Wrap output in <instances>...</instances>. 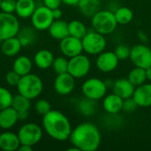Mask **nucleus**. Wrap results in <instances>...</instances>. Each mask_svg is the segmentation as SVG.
Listing matches in <instances>:
<instances>
[{
  "instance_id": "b1692460",
  "label": "nucleus",
  "mask_w": 151,
  "mask_h": 151,
  "mask_svg": "<svg viewBox=\"0 0 151 151\" xmlns=\"http://www.w3.org/2000/svg\"><path fill=\"white\" fill-rule=\"evenodd\" d=\"M33 63L29 57L21 55L16 58L12 65V70L19 73L20 76H24L29 73L32 70Z\"/></svg>"
},
{
  "instance_id": "a18cd8bd",
  "label": "nucleus",
  "mask_w": 151,
  "mask_h": 151,
  "mask_svg": "<svg viewBox=\"0 0 151 151\" xmlns=\"http://www.w3.org/2000/svg\"><path fill=\"white\" fill-rule=\"evenodd\" d=\"M1 2H2V0H0V4H1Z\"/></svg>"
},
{
  "instance_id": "ddd939ff",
  "label": "nucleus",
  "mask_w": 151,
  "mask_h": 151,
  "mask_svg": "<svg viewBox=\"0 0 151 151\" xmlns=\"http://www.w3.org/2000/svg\"><path fill=\"white\" fill-rule=\"evenodd\" d=\"M119 59L114 51H103L96 58V67L103 73H110L114 71L119 65Z\"/></svg>"
},
{
  "instance_id": "6ab92c4d",
  "label": "nucleus",
  "mask_w": 151,
  "mask_h": 151,
  "mask_svg": "<svg viewBox=\"0 0 151 151\" xmlns=\"http://www.w3.org/2000/svg\"><path fill=\"white\" fill-rule=\"evenodd\" d=\"M20 146V141L18 134L12 132H4L0 134V150L4 151L18 150Z\"/></svg>"
},
{
  "instance_id": "79ce46f5",
  "label": "nucleus",
  "mask_w": 151,
  "mask_h": 151,
  "mask_svg": "<svg viewBox=\"0 0 151 151\" xmlns=\"http://www.w3.org/2000/svg\"><path fill=\"white\" fill-rule=\"evenodd\" d=\"M18 116H19V120L24 121L28 118V111H20L18 112Z\"/></svg>"
},
{
  "instance_id": "1a4fd4ad",
  "label": "nucleus",
  "mask_w": 151,
  "mask_h": 151,
  "mask_svg": "<svg viewBox=\"0 0 151 151\" xmlns=\"http://www.w3.org/2000/svg\"><path fill=\"white\" fill-rule=\"evenodd\" d=\"M31 24L36 30H47L55 20L52 15V10L45 5H40L35 8L30 17Z\"/></svg>"
},
{
  "instance_id": "7ed1b4c3",
  "label": "nucleus",
  "mask_w": 151,
  "mask_h": 151,
  "mask_svg": "<svg viewBox=\"0 0 151 151\" xmlns=\"http://www.w3.org/2000/svg\"><path fill=\"white\" fill-rule=\"evenodd\" d=\"M16 88L19 94L33 100L42 94L43 90V83L38 75L29 73L20 77Z\"/></svg>"
},
{
  "instance_id": "2eb2a0df",
  "label": "nucleus",
  "mask_w": 151,
  "mask_h": 151,
  "mask_svg": "<svg viewBox=\"0 0 151 151\" xmlns=\"http://www.w3.org/2000/svg\"><path fill=\"white\" fill-rule=\"evenodd\" d=\"M133 98L139 107H150L151 106V82L138 86L135 88Z\"/></svg>"
},
{
  "instance_id": "cd10ccee",
  "label": "nucleus",
  "mask_w": 151,
  "mask_h": 151,
  "mask_svg": "<svg viewBox=\"0 0 151 151\" xmlns=\"http://www.w3.org/2000/svg\"><path fill=\"white\" fill-rule=\"evenodd\" d=\"M68 30L69 35H72L79 39H82L84 35L88 33V29L85 24L77 19L72 20L68 23Z\"/></svg>"
},
{
  "instance_id": "20e7f679",
  "label": "nucleus",
  "mask_w": 151,
  "mask_h": 151,
  "mask_svg": "<svg viewBox=\"0 0 151 151\" xmlns=\"http://www.w3.org/2000/svg\"><path fill=\"white\" fill-rule=\"evenodd\" d=\"M91 25L94 30L106 35L113 33L119 24L115 19L114 12L109 10H99L91 18Z\"/></svg>"
},
{
  "instance_id": "9b49d317",
  "label": "nucleus",
  "mask_w": 151,
  "mask_h": 151,
  "mask_svg": "<svg viewBox=\"0 0 151 151\" xmlns=\"http://www.w3.org/2000/svg\"><path fill=\"white\" fill-rule=\"evenodd\" d=\"M134 66L148 68L151 66V49L144 44H137L131 48L130 58Z\"/></svg>"
},
{
  "instance_id": "ea45409f",
  "label": "nucleus",
  "mask_w": 151,
  "mask_h": 151,
  "mask_svg": "<svg viewBox=\"0 0 151 151\" xmlns=\"http://www.w3.org/2000/svg\"><path fill=\"white\" fill-rule=\"evenodd\" d=\"M52 15L54 17V19H60L62 15H63V12L60 10V8H56L52 10Z\"/></svg>"
},
{
  "instance_id": "f257e3e1",
  "label": "nucleus",
  "mask_w": 151,
  "mask_h": 151,
  "mask_svg": "<svg viewBox=\"0 0 151 151\" xmlns=\"http://www.w3.org/2000/svg\"><path fill=\"white\" fill-rule=\"evenodd\" d=\"M70 142L80 151H96L101 144V133L90 122H83L72 130Z\"/></svg>"
},
{
  "instance_id": "58836bf2",
  "label": "nucleus",
  "mask_w": 151,
  "mask_h": 151,
  "mask_svg": "<svg viewBox=\"0 0 151 151\" xmlns=\"http://www.w3.org/2000/svg\"><path fill=\"white\" fill-rule=\"evenodd\" d=\"M42 2H43V5L47 6L51 10L60 7L62 4V0H42Z\"/></svg>"
},
{
  "instance_id": "c756f323",
  "label": "nucleus",
  "mask_w": 151,
  "mask_h": 151,
  "mask_svg": "<svg viewBox=\"0 0 151 151\" xmlns=\"http://www.w3.org/2000/svg\"><path fill=\"white\" fill-rule=\"evenodd\" d=\"M96 101L85 97L78 104L79 111L84 116H92L96 111Z\"/></svg>"
},
{
  "instance_id": "c03bdc74",
  "label": "nucleus",
  "mask_w": 151,
  "mask_h": 151,
  "mask_svg": "<svg viewBox=\"0 0 151 151\" xmlns=\"http://www.w3.org/2000/svg\"><path fill=\"white\" fill-rule=\"evenodd\" d=\"M146 71V77H147V81H150L151 82V66L148 67L145 69Z\"/></svg>"
},
{
  "instance_id": "0eeeda50",
  "label": "nucleus",
  "mask_w": 151,
  "mask_h": 151,
  "mask_svg": "<svg viewBox=\"0 0 151 151\" xmlns=\"http://www.w3.org/2000/svg\"><path fill=\"white\" fill-rule=\"evenodd\" d=\"M20 144L34 147L42 138V127L33 122L24 124L18 132Z\"/></svg>"
},
{
  "instance_id": "a878e982",
  "label": "nucleus",
  "mask_w": 151,
  "mask_h": 151,
  "mask_svg": "<svg viewBox=\"0 0 151 151\" xmlns=\"http://www.w3.org/2000/svg\"><path fill=\"white\" fill-rule=\"evenodd\" d=\"M35 28L30 27H25L21 29H19L17 37L21 42L22 47L30 46L35 42L36 39V34H35Z\"/></svg>"
},
{
  "instance_id": "dca6fc26",
  "label": "nucleus",
  "mask_w": 151,
  "mask_h": 151,
  "mask_svg": "<svg viewBox=\"0 0 151 151\" xmlns=\"http://www.w3.org/2000/svg\"><path fill=\"white\" fill-rule=\"evenodd\" d=\"M113 93L120 96L122 99L132 97L135 89V87L129 81L128 79H118L113 82L112 86Z\"/></svg>"
},
{
  "instance_id": "a211bd4d",
  "label": "nucleus",
  "mask_w": 151,
  "mask_h": 151,
  "mask_svg": "<svg viewBox=\"0 0 151 151\" xmlns=\"http://www.w3.org/2000/svg\"><path fill=\"white\" fill-rule=\"evenodd\" d=\"M19 121L17 111L10 106L0 111V128L8 130L13 127Z\"/></svg>"
},
{
  "instance_id": "c85d7f7f",
  "label": "nucleus",
  "mask_w": 151,
  "mask_h": 151,
  "mask_svg": "<svg viewBox=\"0 0 151 151\" xmlns=\"http://www.w3.org/2000/svg\"><path fill=\"white\" fill-rule=\"evenodd\" d=\"M115 19L119 25H127L130 23L134 18L133 11L128 7H119L114 12Z\"/></svg>"
},
{
  "instance_id": "e433bc0d",
  "label": "nucleus",
  "mask_w": 151,
  "mask_h": 151,
  "mask_svg": "<svg viewBox=\"0 0 151 151\" xmlns=\"http://www.w3.org/2000/svg\"><path fill=\"white\" fill-rule=\"evenodd\" d=\"M138 104H136V102L134 101V99L132 97H128V98H126V99H123V108L122 110L127 113H130V112H133L136 109H137Z\"/></svg>"
},
{
  "instance_id": "a19ab883",
  "label": "nucleus",
  "mask_w": 151,
  "mask_h": 151,
  "mask_svg": "<svg viewBox=\"0 0 151 151\" xmlns=\"http://www.w3.org/2000/svg\"><path fill=\"white\" fill-rule=\"evenodd\" d=\"M79 1L80 0H62V3L69 6H76L78 5Z\"/></svg>"
},
{
  "instance_id": "7c9ffc66",
  "label": "nucleus",
  "mask_w": 151,
  "mask_h": 151,
  "mask_svg": "<svg viewBox=\"0 0 151 151\" xmlns=\"http://www.w3.org/2000/svg\"><path fill=\"white\" fill-rule=\"evenodd\" d=\"M31 100L27 98L26 96L18 94L13 96L12 103V107H13L17 112L20 111H29V109L31 107Z\"/></svg>"
},
{
  "instance_id": "9d476101",
  "label": "nucleus",
  "mask_w": 151,
  "mask_h": 151,
  "mask_svg": "<svg viewBox=\"0 0 151 151\" xmlns=\"http://www.w3.org/2000/svg\"><path fill=\"white\" fill-rule=\"evenodd\" d=\"M90 68L91 63L89 58L82 53L68 60V73L75 79L85 77L90 71Z\"/></svg>"
},
{
  "instance_id": "72a5a7b5",
  "label": "nucleus",
  "mask_w": 151,
  "mask_h": 151,
  "mask_svg": "<svg viewBox=\"0 0 151 151\" xmlns=\"http://www.w3.org/2000/svg\"><path fill=\"white\" fill-rule=\"evenodd\" d=\"M130 52L131 49L125 44H119L115 48L114 53L118 57V58L120 60H127V58H130Z\"/></svg>"
},
{
  "instance_id": "423d86ee",
  "label": "nucleus",
  "mask_w": 151,
  "mask_h": 151,
  "mask_svg": "<svg viewBox=\"0 0 151 151\" xmlns=\"http://www.w3.org/2000/svg\"><path fill=\"white\" fill-rule=\"evenodd\" d=\"M20 29L18 17L13 13L0 12V42L17 36Z\"/></svg>"
},
{
  "instance_id": "f704fd0d",
  "label": "nucleus",
  "mask_w": 151,
  "mask_h": 151,
  "mask_svg": "<svg viewBox=\"0 0 151 151\" xmlns=\"http://www.w3.org/2000/svg\"><path fill=\"white\" fill-rule=\"evenodd\" d=\"M35 111L38 114L43 116L46 113H48L50 110H51V106L49 101L45 100V99H40L35 103Z\"/></svg>"
},
{
  "instance_id": "4468645a",
  "label": "nucleus",
  "mask_w": 151,
  "mask_h": 151,
  "mask_svg": "<svg viewBox=\"0 0 151 151\" xmlns=\"http://www.w3.org/2000/svg\"><path fill=\"white\" fill-rule=\"evenodd\" d=\"M75 87V78L69 73L58 74L54 81V89L60 96H66L73 92Z\"/></svg>"
},
{
  "instance_id": "6e6552de",
  "label": "nucleus",
  "mask_w": 151,
  "mask_h": 151,
  "mask_svg": "<svg viewBox=\"0 0 151 151\" xmlns=\"http://www.w3.org/2000/svg\"><path fill=\"white\" fill-rule=\"evenodd\" d=\"M107 88L105 81L98 78H89L83 82L81 91L85 97L97 101L106 96Z\"/></svg>"
},
{
  "instance_id": "2f4dec72",
  "label": "nucleus",
  "mask_w": 151,
  "mask_h": 151,
  "mask_svg": "<svg viewBox=\"0 0 151 151\" xmlns=\"http://www.w3.org/2000/svg\"><path fill=\"white\" fill-rule=\"evenodd\" d=\"M13 95L6 88L0 87V111L12 106Z\"/></svg>"
},
{
  "instance_id": "f03ea898",
  "label": "nucleus",
  "mask_w": 151,
  "mask_h": 151,
  "mask_svg": "<svg viewBox=\"0 0 151 151\" xmlns=\"http://www.w3.org/2000/svg\"><path fill=\"white\" fill-rule=\"evenodd\" d=\"M42 128L50 138L58 142L68 140L73 130L68 118L56 110H50L42 116Z\"/></svg>"
},
{
  "instance_id": "4be33fe9",
  "label": "nucleus",
  "mask_w": 151,
  "mask_h": 151,
  "mask_svg": "<svg viewBox=\"0 0 151 151\" xmlns=\"http://www.w3.org/2000/svg\"><path fill=\"white\" fill-rule=\"evenodd\" d=\"M21 48V42L17 36L4 40L1 44V50L3 54L7 57H14L18 55Z\"/></svg>"
},
{
  "instance_id": "473e14b6",
  "label": "nucleus",
  "mask_w": 151,
  "mask_h": 151,
  "mask_svg": "<svg viewBox=\"0 0 151 151\" xmlns=\"http://www.w3.org/2000/svg\"><path fill=\"white\" fill-rule=\"evenodd\" d=\"M51 67L57 74L68 73V60L65 57H58L54 58Z\"/></svg>"
},
{
  "instance_id": "393cba45",
  "label": "nucleus",
  "mask_w": 151,
  "mask_h": 151,
  "mask_svg": "<svg viewBox=\"0 0 151 151\" xmlns=\"http://www.w3.org/2000/svg\"><path fill=\"white\" fill-rule=\"evenodd\" d=\"M77 6L84 16L92 18L100 10L101 0H80Z\"/></svg>"
},
{
  "instance_id": "4c0bfd02",
  "label": "nucleus",
  "mask_w": 151,
  "mask_h": 151,
  "mask_svg": "<svg viewBox=\"0 0 151 151\" xmlns=\"http://www.w3.org/2000/svg\"><path fill=\"white\" fill-rule=\"evenodd\" d=\"M20 75L19 73H17L15 71L12 70L10 72H8L5 75V81L7 82L8 85L12 86V87H17L19 80H20Z\"/></svg>"
},
{
  "instance_id": "412c9836",
  "label": "nucleus",
  "mask_w": 151,
  "mask_h": 151,
  "mask_svg": "<svg viewBox=\"0 0 151 151\" xmlns=\"http://www.w3.org/2000/svg\"><path fill=\"white\" fill-rule=\"evenodd\" d=\"M50 36L56 40H62L69 35L68 23L65 20L55 19L48 28Z\"/></svg>"
},
{
  "instance_id": "bb28decb",
  "label": "nucleus",
  "mask_w": 151,
  "mask_h": 151,
  "mask_svg": "<svg viewBox=\"0 0 151 151\" xmlns=\"http://www.w3.org/2000/svg\"><path fill=\"white\" fill-rule=\"evenodd\" d=\"M127 79L135 88L138 86H141L147 81L146 71L144 68L135 66L134 69H132L129 72Z\"/></svg>"
},
{
  "instance_id": "5701e85b",
  "label": "nucleus",
  "mask_w": 151,
  "mask_h": 151,
  "mask_svg": "<svg viewBox=\"0 0 151 151\" xmlns=\"http://www.w3.org/2000/svg\"><path fill=\"white\" fill-rule=\"evenodd\" d=\"M36 8L35 0H16L17 16L20 19H28Z\"/></svg>"
},
{
  "instance_id": "f3484780",
  "label": "nucleus",
  "mask_w": 151,
  "mask_h": 151,
  "mask_svg": "<svg viewBox=\"0 0 151 151\" xmlns=\"http://www.w3.org/2000/svg\"><path fill=\"white\" fill-rule=\"evenodd\" d=\"M103 107L104 111L111 115L118 114L119 111H122L123 99L114 93L106 95L104 97Z\"/></svg>"
},
{
  "instance_id": "f8f14e48",
  "label": "nucleus",
  "mask_w": 151,
  "mask_h": 151,
  "mask_svg": "<svg viewBox=\"0 0 151 151\" xmlns=\"http://www.w3.org/2000/svg\"><path fill=\"white\" fill-rule=\"evenodd\" d=\"M59 49L62 54L66 58H73L79 54H81L83 51V46L81 39L68 35L65 38L60 40Z\"/></svg>"
},
{
  "instance_id": "37998d69",
  "label": "nucleus",
  "mask_w": 151,
  "mask_h": 151,
  "mask_svg": "<svg viewBox=\"0 0 151 151\" xmlns=\"http://www.w3.org/2000/svg\"><path fill=\"white\" fill-rule=\"evenodd\" d=\"M33 147L31 146H27V145H24V144H20L19 148V151H32Z\"/></svg>"
},
{
  "instance_id": "c9c22d12",
  "label": "nucleus",
  "mask_w": 151,
  "mask_h": 151,
  "mask_svg": "<svg viewBox=\"0 0 151 151\" xmlns=\"http://www.w3.org/2000/svg\"><path fill=\"white\" fill-rule=\"evenodd\" d=\"M0 9L1 12L6 13H14L16 10V0H2Z\"/></svg>"
},
{
  "instance_id": "39448f33",
  "label": "nucleus",
  "mask_w": 151,
  "mask_h": 151,
  "mask_svg": "<svg viewBox=\"0 0 151 151\" xmlns=\"http://www.w3.org/2000/svg\"><path fill=\"white\" fill-rule=\"evenodd\" d=\"M83 50L89 55H99L106 48V39L104 35L96 30L88 31L81 39Z\"/></svg>"
},
{
  "instance_id": "aec40b11",
  "label": "nucleus",
  "mask_w": 151,
  "mask_h": 151,
  "mask_svg": "<svg viewBox=\"0 0 151 151\" xmlns=\"http://www.w3.org/2000/svg\"><path fill=\"white\" fill-rule=\"evenodd\" d=\"M54 58V55L50 50L43 49L35 53L34 57V62L39 69L45 70L52 66Z\"/></svg>"
}]
</instances>
